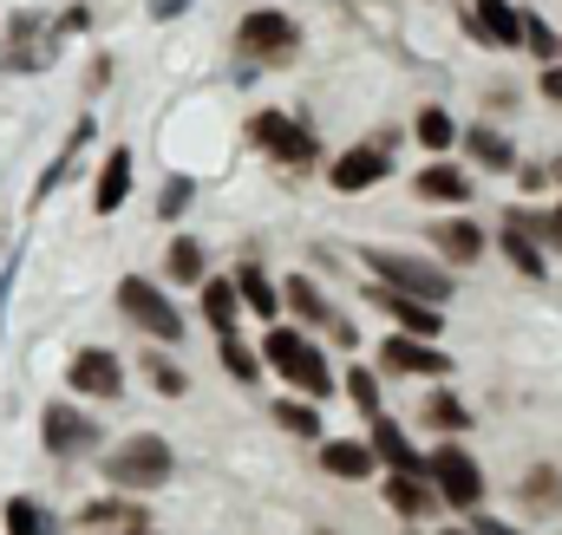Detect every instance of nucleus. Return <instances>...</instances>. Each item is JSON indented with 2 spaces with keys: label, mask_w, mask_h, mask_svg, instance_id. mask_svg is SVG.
I'll use <instances>...</instances> for the list:
<instances>
[{
  "label": "nucleus",
  "mask_w": 562,
  "mask_h": 535,
  "mask_svg": "<svg viewBox=\"0 0 562 535\" xmlns=\"http://www.w3.org/2000/svg\"><path fill=\"white\" fill-rule=\"evenodd\" d=\"M262 360L276 366L281 379H288V386H301L307 399H327V392H334V373H327V360H321V346H314V340H301L294 327H276V320H269V340H262Z\"/></svg>",
  "instance_id": "1"
},
{
  "label": "nucleus",
  "mask_w": 562,
  "mask_h": 535,
  "mask_svg": "<svg viewBox=\"0 0 562 535\" xmlns=\"http://www.w3.org/2000/svg\"><path fill=\"white\" fill-rule=\"evenodd\" d=\"M99 470H105V483H112V490H157V483H170L177 457H170V444H164V437L138 431V437H125Z\"/></svg>",
  "instance_id": "2"
},
{
  "label": "nucleus",
  "mask_w": 562,
  "mask_h": 535,
  "mask_svg": "<svg viewBox=\"0 0 562 535\" xmlns=\"http://www.w3.org/2000/svg\"><path fill=\"white\" fill-rule=\"evenodd\" d=\"M367 268H373V281H393V287H406V294L451 300V268L425 262V255H406V249H367Z\"/></svg>",
  "instance_id": "3"
},
{
  "label": "nucleus",
  "mask_w": 562,
  "mask_h": 535,
  "mask_svg": "<svg viewBox=\"0 0 562 535\" xmlns=\"http://www.w3.org/2000/svg\"><path fill=\"white\" fill-rule=\"evenodd\" d=\"M425 477L438 483V497H445L451 510H477V503H484V470H477V457L458 451V444H438V451L425 457Z\"/></svg>",
  "instance_id": "4"
},
{
  "label": "nucleus",
  "mask_w": 562,
  "mask_h": 535,
  "mask_svg": "<svg viewBox=\"0 0 562 535\" xmlns=\"http://www.w3.org/2000/svg\"><path fill=\"white\" fill-rule=\"evenodd\" d=\"M119 307L138 320L157 346H177V340H183V314H177V307H170V300L144 281V274H125V281H119Z\"/></svg>",
  "instance_id": "5"
},
{
  "label": "nucleus",
  "mask_w": 562,
  "mask_h": 535,
  "mask_svg": "<svg viewBox=\"0 0 562 535\" xmlns=\"http://www.w3.org/2000/svg\"><path fill=\"white\" fill-rule=\"evenodd\" d=\"M40 431H46V451H53V457H86V451L99 444V418L79 411V405H46Z\"/></svg>",
  "instance_id": "6"
},
{
  "label": "nucleus",
  "mask_w": 562,
  "mask_h": 535,
  "mask_svg": "<svg viewBox=\"0 0 562 535\" xmlns=\"http://www.w3.org/2000/svg\"><path fill=\"white\" fill-rule=\"evenodd\" d=\"M236 46H243V53H262V59H288V53L301 46V26H294L288 13H276V7H262V13H243Z\"/></svg>",
  "instance_id": "7"
},
{
  "label": "nucleus",
  "mask_w": 562,
  "mask_h": 535,
  "mask_svg": "<svg viewBox=\"0 0 562 535\" xmlns=\"http://www.w3.org/2000/svg\"><path fill=\"white\" fill-rule=\"evenodd\" d=\"M66 386H72V392H86V399H119V392H125V366H119V353L86 346V353H72Z\"/></svg>",
  "instance_id": "8"
},
{
  "label": "nucleus",
  "mask_w": 562,
  "mask_h": 535,
  "mask_svg": "<svg viewBox=\"0 0 562 535\" xmlns=\"http://www.w3.org/2000/svg\"><path fill=\"white\" fill-rule=\"evenodd\" d=\"M373 307H386V314L400 320V333H425V340H438V327H445L438 300L406 294V287H393V281H380V287H373Z\"/></svg>",
  "instance_id": "9"
},
{
  "label": "nucleus",
  "mask_w": 562,
  "mask_h": 535,
  "mask_svg": "<svg viewBox=\"0 0 562 535\" xmlns=\"http://www.w3.org/2000/svg\"><path fill=\"white\" fill-rule=\"evenodd\" d=\"M249 137H256L269 157H281V163H314V137L301 132L294 118H281V112H256V118H249Z\"/></svg>",
  "instance_id": "10"
},
{
  "label": "nucleus",
  "mask_w": 562,
  "mask_h": 535,
  "mask_svg": "<svg viewBox=\"0 0 562 535\" xmlns=\"http://www.w3.org/2000/svg\"><path fill=\"white\" fill-rule=\"evenodd\" d=\"M380 366H386V373H425V379H445V373H451V360H445L425 333H393V340L380 346Z\"/></svg>",
  "instance_id": "11"
},
{
  "label": "nucleus",
  "mask_w": 562,
  "mask_h": 535,
  "mask_svg": "<svg viewBox=\"0 0 562 535\" xmlns=\"http://www.w3.org/2000/svg\"><path fill=\"white\" fill-rule=\"evenodd\" d=\"M504 255H510L517 274H537L543 281V223L530 209H510L504 216Z\"/></svg>",
  "instance_id": "12"
},
{
  "label": "nucleus",
  "mask_w": 562,
  "mask_h": 535,
  "mask_svg": "<svg viewBox=\"0 0 562 535\" xmlns=\"http://www.w3.org/2000/svg\"><path fill=\"white\" fill-rule=\"evenodd\" d=\"M386 170H393L386 144H360V150L334 157V170H327V177H334V190H347V196H353V190H373V183H380Z\"/></svg>",
  "instance_id": "13"
},
{
  "label": "nucleus",
  "mask_w": 562,
  "mask_h": 535,
  "mask_svg": "<svg viewBox=\"0 0 562 535\" xmlns=\"http://www.w3.org/2000/svg\"><path fill=\"white\" fill-rule=\"evenodd\" d=\"M431 249H438L445 262L471 268V262H484V229H477L471 216H445V223H431Z\"/></svg>",
  "instance_id": "14"
},
{
  "label": "nucleus",
  "mask_w": 562,
  "mask_h": 535,
  "mask_svg": "<svg viewBox=\"0 0 562 535\" xmlns=\"http://www.w3.org/2000/svg\"><path fill=\"white\" fill-rule=\"evenodd\" d=\"M386 503H393L400 516H413V523H419V516H431L445 497H438V483H431L425 470H393V477H386Z\"/></svg>",
  "instance_id": "15"
},
{
  "label": "nucleus",
  "mask_w": 562,
  "mask_h": 535,
  "mask_svg": "<svg viewBox=\"0 0 562 535\" xmlns=\"http://www.w3.org/2000/svg\"><path fill=\"white\" fill-rule=\"evenodd\" d=\"M321 464H327V477L360 483V477H373L380 451H373V444H353V437H327V444H321Z\"/></svg>",
  "instance_id": "16"
},
{
  "label": "nucleus",
  "mask_w": 562,
  "mask_h": 535,
  "mask_svg": "<svg viewBox=\"0 0 562 535\" xmlns=\"http://www.w3.org/2000/svg\"><path fill=\"white\" fill-rule=\"evenodd\" d=\"M413 190H419L425 203H471V177L458 163H425L419 177H413Z\"/></svg>",
  "instance_id": "17"
},
{
  "label": "nucleus",
  "mask_w": 562,
  "mask_h": 535,
  "mask_svg": "<svg viewBox=\"0 0 562 535\" xmlns=\"http://www.w3.org/2000/svg\"><path fill=\"white\" fill-rule=\"evenodd\" d=\"M132 196V150H112L105 170H99V190H92V209L99 216H119V203Z\"/></svg>",
  "instance_id": "18"
},
{
  "label": "nucleus",
  "mask_w": 562,
  "mask_h": 535,
  "mask_svg": "<svg viewBox=\"0 0 562 535\" xmlns=\"http://www.w3.org/2000/svg\"><path fill=\"white\" fill-rule=\"evenodd\" d=\"M491 46H524V13L510 0H477V20H471Z\"/></svg>",
  "instance_id": "19"
},
{
  "label": "nucleus",
  "mask_w": 562,
  "mask_h": 535,
  "mask_svg": "<svg viewBox=\"0 0 562 535\" xmlns=\"http://www.w3.org/2000/svg\"><path fill=\"white\" fill-rule=\"evenodd\" d=\"M367 444L380 451V464H386V470H425V457L413 451V437H406L393 418H373V437H367Z\"/></svg>",
  "instance_id": "20"
},
{
  "label": "nucleus",
  "mask_w": 562,
  "mask_h": 535,
  "mask_svg": "<svg viewBox=\"0 0 562 535\" xmlns=\"http://www.w3.org/2000/svg\"><path fill=\"white\" fill-rule=\"evenodd\" d=\"M236 287H243V307H249V314H262V320H276L281 300H288V294H281V287H276V281H269L256 262L236 268Z\"/></svg>",
  "instance_id": "21"
},
{
  "label": "nucleus",
  "mask_w": 562,
  "mask_h": 535,
  "mask_svg": "<svg viewBox=\"0 0 562 535\" xmlns=\"http://www.w3.org/2000/svg\"><path fill=\"white\" fill-rule=\"evenodd\" d=\"M86 144H92V118H79V125H72V137H66V144H59V150H53V163H46V177H40V183H33V203H46V196H53V190H59V177H66V170H72V157H79V150H86Z\"/></svg>",
  "instance_id": "22"
},
{
  "label": "nucleus",
  "mask_w": 562,
  "mask_h": 535,
  "mask_svg": "<svg viewBox=\"0 0 562 535\" xmlns=\"http://www.w3.org/2000/svg\"><path fill=\"white\" fill-rule=\"evenodd\" d=\"M236 314H243V287L236 281H203V320L216 333H236Z\"/></svg>",
  "instance_id": "23"
},
{
  "label": "nucleus",
  "mask_w": 562,
  "mask_h": 535,
  "mask_svg": "<svg viewBox=\"0 0 562 535\" xmlns=\"http://www.w3.org/2000/svg\"><path fill=\"white\" fill-rule=\"evenodd\" d=\"M524 510H537V516H557L562 510V477H557V464H537L530 477H524Z\"/></svg>",
  "instance_id": "24"
},
{
  "label": "nucleus",
  "mask_w": 562,
  "mask_h": 535,
  "mask_svg": "<svg viewBox=\"0 0 562 535\" xmlns=\"http://www.w3.org/2000/svg\"><path fill=\"white\" fill-rule=\"evenodd\" d=\"M79 523H86V535L92 530H132V523H144V510L138 503H125V497H99V503L79 510Z\"/></svg>",
  "instance_id": "25"
},
{
  "label": "nucleus",
  "mask_w": 562,
  "mask_h": 535,
  "mask_svg": "<svg viewBox=\"0 0 562 535\" xmlns=\"http://www.w3.org/2000/svg\"><path fill=\"white\" fill-rule=\"evenodd\" d=\"M281 294H288V307L307 320V327H334V314H327V300H321V287L307 281V274H294V281H281Z\"/></svg>",
  "instance_id": "26"
},
{
  "label": "nucleus",
  "mask_w": 562,
  "mask_h": 535,
  "mask_svg": "<svg viewBox=\"0 0 562 535\" xmlns=\"http://www.w3.org/2000/svg\"><path fill=\"white\" fill-rule=\"evenodd\" d=\"M464 150H471L484 170H517V150H510L504 132H484V125H477V132H464Z\"/></svg>",
  "instance_id": "27"
},
{
  "label": "nucleus",
  "mask_w": 562,
  "mask_h": 535,
  "mask_svg": "<svg viewBox=\"0 0 562 535\" xmlns=\"http://www.w3.org/2000/svg\"><path fill=\"white\" fill-rule=\"evenodd\" d=\"M164 268H170V281H183V287L210 281V274H203V242H190V236H177V242H170V255H164Z\"/></svg>",
  "instance_id": "28"
},
{
  "label": "nucleus",
  "mask_w": 562,
  "mask_h": 535,
  "mask_svg": "<svg viewBox=\"0 0 562 535\" xmlns=\"http://www.w3.org/2000/svg\"><path fill=\"white\" fill-rule=\"evenodd\" d=\"M276 424H281V431H294V437H321V411H314L307 392H301V399H281L276 405Z\"/></svg>",
  "instance_id": "29"
},
{
  "label": "nucleus",
  "mask_w": 562,
  "mask_h": 535,
  "mask_svg": "<svg viewBox=\"0 0 562 535\" xmlns=\"http://www.w3.org/2000/svg\"><path fill=\"white\" fill-rule=\"evenodd\" d=\"M223 366H229V379H243V386H256V379H262V353H249L236 333H223Z\"/></svg>",
  "instance_id": "30"
},
{
  "label": "nucleus",
  "mask_w": 562,
  "mask_h": 535,
  "mask_svg": "<svg viewBox=\"0 0 562 535\" xmlns=\"http://www.w3.org/2000/svg\"><path fill=\"white\" fill-rule=\"evenodd\" d=\"M425 418H431L438 431H471V411H464L458 392H431V399H425Z\"/></svg>",
  "instance_id": "31"
},
{
  "label": "nucleus",
  "mask_w": 562,
  "mask_h": 535,
  "mask_svg": "<svg viewBox=\"0 0 562 535\" xmlns=\"http://www.w3.org/2000/svg\"><path fill=\"white\" fill-rule=\"evenodd\" d=\"M413 132H419V144H425V150H451V144H458V125H451V118H445L438 105H425Z\"/></svg>",
  "instance_id": "32"
},
{
  "label": "nucleus",
  "mask_w": 562,
  "mask_h": 535,
  "mask_svg": "<svg viewBox=\"0 0 562 535\" xmlns=\"http://www.w3.org/2000/svg\"><path fill=\"white\" fill-rule=\"evenodd\" d=\"M144 379H150L164 399H177V392L190 386V379H183V366H170V353H144Z\"/></svg>",
  "instance_id": "33"
},
{
  "label": "nucleus",
  "mask_w": 562,
  "mask_h": 535,
  "mask_svg": "<svg viewBox=\"0 0 562 535\" xmlns=\"http://www.w3.org/2000/svg\"><path fill=\"white\" fill-rule=\"evenodd\" d=\"M53 523H46V510L33 503V497H13L7 503V535H46Z\"/></svg>",
  "instance_id": "34"
},
{
  "label": "nucleus",
  "mask_w": 562,
  "mask_h": 535,
  "mask_svg": "<svg viewBox=\"0 0 562 535\" xmlns=\"http://www.w3.org/2000/svg\"><path fill=\"white\" fill-rule=\"evenodd\" d=\"M347 399L360 405L367 418H380V379H373L367 366H353V373H347Z\"/></svg>",
  "instance_id": "35"
},
{
  "label": "nucleus",
  "mask_w": 562,
  "mask_h": 535,
  "mask_svg": "<svg viewBox=\"0 0 562 535\" xmlns=\"http://www.w3.org/2000/svg\"><path fill=\"white\" fill-rule=\"evenodd\" d=\"M190 196H196V183H190V177H170V183H164V196H157V216H183V209H190Z\"/></svg>",
  "instance_id": "36"
},
{
  "label": "nucleus",
  "mask_w": 562,
  "mask_h": 535,
  "mask_svg": "<svg viewBox=\"0 0 562 535\" xmlns=\"http://www.w3.org/2000/svg\"><path fill=\"white\" fill-rule=\"evenodd\" d=\"M524 46H530L537 59H557V53H562V39H557V33H550V26H543V20H537V13L524 20Z\"/></svg>",
  "instance_id": "37"
},
{
  "label": "nucleus",
  "mask_w": 562,
  "mask_h": 535,
  "mask_svg": "<svg viewBox=\"0 0 562 535\" xmlns=\"http://www.w3.org/2000/svg\"><path fill=\"white\" fill-rule=\"evenodd\" d=\"M79 26H92V7H66L59 13V33H79Z\"/></svg>",
  "instance_id": "38"
},
{
  "label": "nucleus",
  "mask_w": 562,
  "mask_h": 535,
  "mask_svg": "<svg viewBox=\"0 0 562 535\" xmlns=\"http://www.w3.org/2000/svg\"><path fill=\"white\" fill-rule=\"evenodd\" d=\"M537 223H543V242H557V249H562V203L550 209V216H537Z\"/></svg>",
  "instance_id": "39"
},
{
  "label": "nucleus",
  "mask_w": 562,
  "mask_h": 535,
  "mask_svg": "<svg viewBox=\"0 0 562 535\" xmlns=\"http://www.w3.org/2000/svg\"><path fill=\"white\" fill-rule=\"evenodd\" d=\"M183 7H190V0H150V20H177Z\"/></svg>",
  "instance_id": "40"
},
{
  "label": "nucleus",
  "mask_w": 562,
  "mask_h": 535,
  "mask_svg": "<svg viewBox=\"0 0 562 535\" xmlns=\"http://www.w3.org/2000/svg\"><path fill=\"white\" fill-rule=\"evenodd\" d=\"M477 535H517L510 523H491V516H477Z\"/></svg>",
  "instance_id": "41"
},
{
  "label": "nucleus",
  "mask_w": 562,
  "mask_h": 535,
  "mask_svg": "<svg viewBox=\"0 0 562 535\" xmlns=\"http://www.w3.org/2000/svg\"><path fill=\"white\" fill-rule=\"evenodd\" d=\"M543 92H550V99H557V105H562V66H557V72H550V79H543Z\"/></svg>",
  "instance_id": "42"
},
{
  "label": "nucleus",
  "mask_w": 562,
  "mask_h": 535,
  "mask_svg": "<svg viewBox=\"0 0 562 535\" xmlns=\"http://www.w3.org/2000/svg\"><path fill=\"white\" fill-rule=\"evenodd\" d=\"M92 535H150L144 523H132V530H92Z\"/></svg>",
  "instance_id": "43"
},
{
  "label": "nucleus",
  "mask_w": 562,
  "mask_h": 535,
  "mask_svg": "<svg viewBox=\"0 0 562 535\" xmlns=\"http://www.w3.org/2000/svg\"><path fill=\"white\" fill-rule=\"evenodd\" d=\"M445 535H477V530H445Z\"/></svg>",
  "instance_id": "44"
},
{
  "label": "nucleus",
  "mask_w": 562,
  "mask_h": 535,
  "mask_svg": "<svg viewBox=\"0 0 562 535\" xmlns=\"http://www.w3.org/2000/svg\"><path fill=\"white\" fill-rule=\"evenodd\" d=\"M46 535H53V530H46Z\"/></svg>",
  "instance_id": "45"
}]
</instances>
